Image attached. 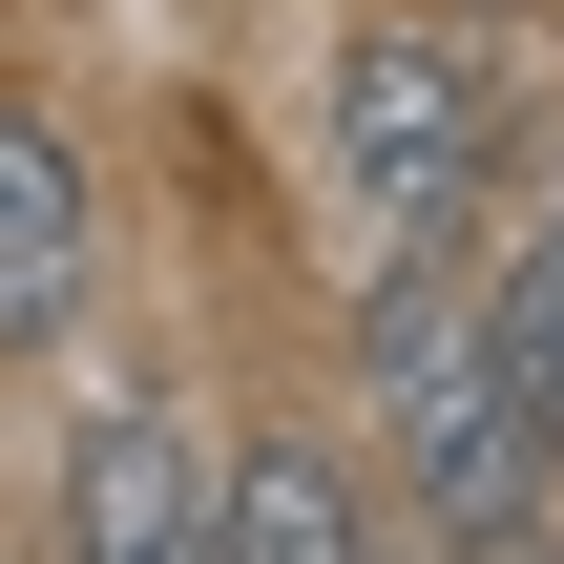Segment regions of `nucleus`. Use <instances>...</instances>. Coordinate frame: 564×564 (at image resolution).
Listing matches in <instances>:
<instances>
[{
	"mask_svg": "<svg viewBox=\"0 0 564 564\" xmlns=\"http://www.w3.org/2000/svg\"><path fill=\"white\" fill-rule=\"evenodd\" d=\"M481 314H502V356H523V398L564 419V188L523 230H481Z\"/></svg>",
	"mask_w": 564,
	"mask_h": 564,
	"instance_id": "nucleus-6",
	"label": "nucleus"
},
{
	"mask_svg": "<svg viewBox=\"0 0 564 564\" xmlns=\"http://www.w3.org/2000/svg\"><path fill=\"white\" fill-rule=\"evenodd\" d=\"M398 564H419V544H398Z\"/></svg>",
	"mask_w": 564,
	"mask_h": 564,
	"instance_id": "nucleus-8",
	"label": "nucleus"
},
{
	"mask_svg": "<svg viewBox=\"0 0 564 564\" xmlns=\"http://www.w3.org/2000/svg\"><path fill=\"white\" fill-rule=\"evenodd\" d=\"M42 564H209V440L167 398H105L42 481Z\"/></svg>",
	"mask_w": 564,
	"mask_h": 564,
	"instance_id": "nucleus-3",
	"label": "nucleus"
},
{
	"mask_svg": "<svg viewBox=\"0 0 564 564\" xmlns=\"http://www.w3.org/2000/svg\"><path fill=\"white\" fill-rule=\"evenodd\" d=\"M502 147H523V42H502V21H356V42L314 63V167L356 188L377 251L481 230Z\"/></svg>",
	"mask_w": 564,
	"mask_h": 564,
	"instance_id": "nucleus-2",
	"label": "nucleus"
},
{
	"mask_svg": "<svg viewBox=\"0 0 564 564\" xmlns=\"http://www.w3.org/2000/svg\"><path fill=\"white\" fill-rule=\"evenodd\" d=\"M481 564H564V502H544V523H523V544H481Z\"/></svg>",
	"mask_w": 564,
	"mask_h": 564,
	"instance_id": "nucleus-7",
	"label": "nucleus"
},
{
	"mask_svg": "<svg viewBox=\"0 0 564 564\" xmlns=\"http://www.w3.org/2000/svg\"><path fill=\"white\" fill-rule=\"evenodd\" d=\"M209 564H398V502L356 481V440L251 419V440H209Z\"/></svg>",
	"mask_w": 564,
	"mask_h": 564,
	"instance_id": "nucleus-4",
	"label": "nucleus"
},
{
	"mask_svg": "<svg viewBox=\"0 0 564 564\" xmlns=\"http://www.w3.org/2000/svg\"><path fill=\"white\" fill-rule=\"evenodd\" d=\"M84 314H105V188L63 105H0V356H63Z\"/></svg>",
	"mask_w": 564,
	"mask_h": 564,
	"instance_id": "nucleus-5",
	"label": "nucleus"
},
{
	"mask_svg": "<svg viewBox=\"0 0 564 564\" xmlns=\"http://www.w3.org/2000/svg\"><path fill=\"white\" fill-rule=\"evenodd\" d=\"M356 419H377V502H398L419 564H481V544H523L564 502V419L523 398V356L481 314V230L377 251V293H356Z\"/></svg>",
	"mask_w": 564,
	"mask_h": 564,
	"instance_id": "nucleus-1",
	"label": "nucleus"
}]
</instances>
